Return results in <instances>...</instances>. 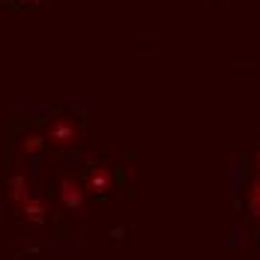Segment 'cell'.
Wrapping results in <instances>:
<instances>
[{"instance_id": "1", "label": "cell", "mask_w": 260, "mask_h": 260, "mask_svg": "<svg viewBox=\"0 0 260 260\" xmlns=\"http://www.w3.org/2000/svg\"><path fill=\"white\" fill-rule=\"evenodd\" d=\"M45 141H48L51 147H60V150L75 147L81 141V120H75L72 114L54 117L51 123H48V129H45Z\"/></svg>"}, {"instance_id": "6", "label": "cell", "mask_w": 260, "mask_h": 260, "mask_svg": "<svg viewBox=\"0 0 260 260\" xmlns=\"http://www.w3.org/2000/svg\"><path fill=\"white\" fill-rule=\"evenodd\" d=\"M257 165H260V156H257Z\"/></svg>"}, {"instance_id": "5", "label": "cell", "mask_w": 260, "mask_h": 260, "mask_svg": "<svg viewBox=\"0 0 260 260\" xmlns=\"http://www.w3.org/2000/svg\"><path fill=\"white\" fill-rule=\"evenodd\" d=\"M248 207L254 215H260V177L251 182V191H248Z\"/></svg>"}, {"instance_id": "3", "label": "cell", "mask_w": 260, "mask_h": 260, "mask_svg": "<svg viewBox=\"0 0 260 260\" xmlns=\"http://www.w3.org/2000/svg\"><path fill=\"white\" fill-rule=\"evenodd\" d=\"M81 198H84V194L78 191V185H72V182H63V204H69V207H78Z\"/></svg>"}, {"instance_id": "2", "label": "cell", "mask_w": 260, "mask_h": 260, "mask_svg": "<svg viewBox=\"0 0 260 260\" xmlns=\"http://www.w3.org/2000/svg\"><path fill=\"white\" fill-rule=\"evenodd\" d=\"M87 188H90V191H108V188H111V174H108L105 168H93V171L87 174Z\"/></svg>"}, {"instance_id": "4", "label": "cell", "mask_w": 260, "mask_h": 260, "mask_svg": "<svg viewBox=\"0 0 260 260\" xmlns=\"http://www.w3.org/2000/svg\"><path fill=\"white\" fill-rule=\"evenodd\" d=\"M21 147H24V150L30 153V156H36V153H42V147H45V141H42V135H27V138H24V144H21Z\"/></svg>"}]
</instances>
